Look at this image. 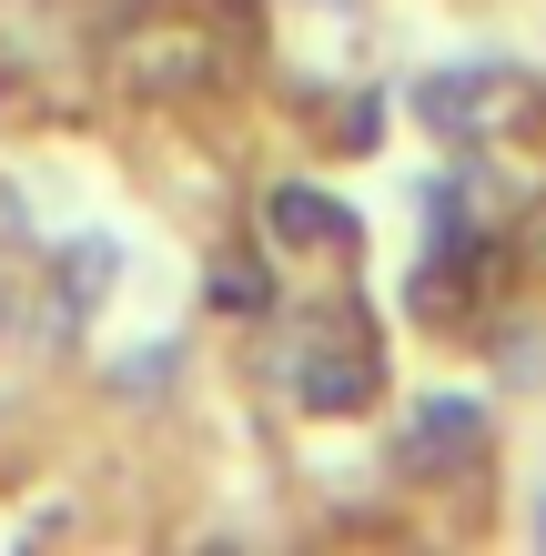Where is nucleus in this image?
<instances>
[{"label":"nucleus","mask_w":546,"mask_h":556,"mask_svg":"<svg viewBox=\"0 0 546 556\" xmlns=\"http://www.w3.org/2000/svg\"><path fill=\"white\" fill-rule=\"evenodd\" d=\"M536 536H546V506H536Z\"/></svg>","instance_id":"9d476101"},{"label":"nucleus","mask_w":546,"mask_h":556,"mask_svg":"<svg viewBox=\"0 0 546 556\" xmlns=\"http://www.w3.org/2000/svg\"><path fill=\"white\" fill-rule=\"evenodd\" d=\"M325 11H355V0H325Z\"/></svg>","instance_id":"1a4fd4ad"},{"label":"nucleus","mask_w":546,"mask_h":556,"mask_svg":"<svg viewBox=\"0 0 546 556\" xmlns=\"http://www.w3.org/2000/svg\"><path fill=\"white\" fill-rule=\"evenodd\" d=\"M203 293H213V304H233V314H264V304H274L264 264H243V253H233V264H213V274H203Z\"/></svg>","instance_id":"0eeeda50"},{"label":"nucleus","mask_w":546,"mask_h":556,"mask_svg":"<svg viewBox=\"0 0 546 556\" xmlns=\"http://www.w3.org/2000/svg\"><path fill=\"white\" fill-rule=\"evenodd\" d=\"M264 375L283 384V405H304V415H365L384 395V354L355 324V304H325V314L283 324L274 354H264Z\"/></svg>","instance_id":"f257e3e1"},{"label":"nucleus","mask_w":546,"mask_h":556,"mask_svg":"<svg viewBox=\"0 0 546 556\" xmlns=\"http://www.w3.org/2000/svg\"><path fill=\"white\" fill-rule=\"evenodd\" d=\"M506 91V61H475V72H445V81H426V122L445 142H466L475 122H486V102Z\"/></svg>","instance_id":"7ed1b4c3"},{"label":"nucleus","mask_w":546,"mask_h":556,"mask_svg":"<svg viewBox=\"0 0 546 556\" xmlns=\"http://www.w3.org/2000/svg\"><path fill=\"white\" fill-rule=\"evenodd\" d=\"M0 324H11V283H0Z\"/></svg>","instance_id":"6e6552de"},{"label":"nucleus","mask_w":546,"mask_h":556,"mask_svg":"<svg viewBox=\"0 0 546 556\" xmlns=\"http://www.w3.org/2000/svg\"><path fill=\"white\" fill-rule=\"evenodd\" d=\"M182 375V344H142V354H122V365H112V395H152V384H173Z\"/></svg>","instance_id":"423d86ee"},{"label":"nucleus","mask_w":546,"mask_h":556,"mask_svg":"<svg viewBox=\"0 0 546 556\" xmlns=\"http://www.w3.org/2000/svg\"><path fill=\"white\" fill-rule=\"evenodd\" d=\"M475 425H486V405H475V395H435L426 415L405 425V466H445L456 445H475Z\"/></svg>","instance_id":"20e7f679"},{"label":"nucleus","mask_w":546,"mask_h":556,"mask_svg":"<svg viewBox=\"0 0 546 556\" xmlns=\"http://www.w3.org/2000/svg\"><path fill=\"white\" fill-rule=\"evenodd\" d=\"M112 264H122V253H112L102 233H81V243H72V274H61V293H51V324H61V334H72V324H81V304L112 283Z\"/></svg>","instance_id":"39448f33"},{"label":"nucleus","mask_w":546,"mask_h":556,"mask_svg":"<svg viewBox=\"0 0 546 556\" xmlns=\"http://www.w3.org/2000/svg\"><path fill=\"white\" fill-rule=\"evenodd\" d=\"M264 223H274V243H355V213L334 192H314V182H274Z\"/></svg>","instance_id":"f03ea898"}]
</instances>
